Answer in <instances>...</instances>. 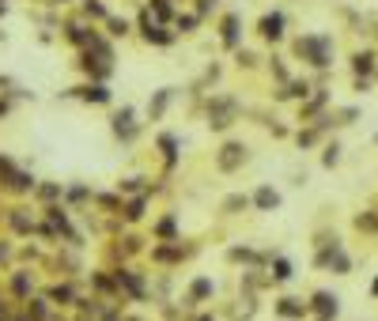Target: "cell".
Returning a JSON list of instances; mask_svg holds the SVG:
<instances>
[{"mask_svg":"<svg viewBox=\"0 0 378 321\" xmlns=\"http://www.w3.org/2000/svg\"><path fill=\"white\" fill-rule=\"evenodd\" d=\"M276 200H280V197H276L273 189H261V193H257V204H261V208H276Z\"/></svg>","mask_w":378,"mask_h":321,"instance_id":"obj_1","label":"cell"},{"mask_svg":"<svg viewBox=\"0 0 378 321\" xmlns=\"http://www.w3.org/2000/svg\"><path fill=\"white\" fill-rule=\"evenodd\" d=\"M261 31H265L269 38H273V34H280V15H269L265 23H261Z\"/></svg>","mask_w":378,"mask_h":321,"instance_id":"obj_2","label":"cell"}]
</instances>
